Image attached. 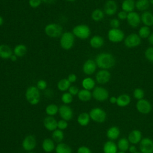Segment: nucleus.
I'll return each instance as SVG.
<instances>
[{"label": "nucleus", "instance_id": "nucleus-2", "mask_svg": "<svg viewBox=\"0 0 153 153\" xmlns=\"http://www.w3.org/2000/svg\"><path fill=\"white\" fill-rule=\"evenodd\" d=\"M26 100L32 105H36L39 103L41 99L39 90L34 85L29 87L25 92Z\"/></svg>", "mask_w": 153, "mask_h": 153}, {"label": "nucleus", "instance_id": "nucleus-56", "mask_svg": "<svg viewBox=\"0 0 153 153\" xmlns=\"http://www.w3.org/2000/svg\"><path fill=\"white\" fill-rule=\"evenodd\" d=\"M4 23V19L3 17L0 15V26H2Z\"/></svg>", "mask_w": 153, "mask_h": 153}, {"label": "nucleus", "instance_id": "nucleus-61", "mask_svg": "<svg viewBox=\"0 0 153 153\" xmlns=\"http://www.w3.org/2000/svg\"><path fill=\"white\" fill-rule=\"evenodd\" d=\"M135 153H142V152H138V151H137V152H135Z\"/></svg>", "mask_w": 153, "mask_h": 153}, {"label": "nucleus", "instance_id": "nucleus-7", "mask_svg": "<svg viewBox=\"0 0 153 153\" xmlns=\"http://www.w3.org/2000/svg\"><path fill=\"white\" fill-rule=\"evenodd\" d=\"M107 35L109 41L113 43H118L123 41L125 36L124 32L119 28L110 29L108 32Z\"/></svg>", "mask_w": 153, "mask_h": 153}, {"label": "nucleus", "instance_id": "nucleus-14", "mask_svg": "<svg viewBox=\"0 0 153 153\" xmlns=\"http://www.w3.org/2000/svg\"><path fill=\"white\" fill-rule=\"evenodd\" d=\"M22 145L24 150L27 152L32 151L36 146V140L35 136L33 135L26 136L23 140Z\"/></svg>", "mask_w": 153, "mask_h": 153}, {"label": "nucleus", "instance_id": "nucleus-44", "mask_svg": "<svg viewBox=\"0 0 153 153\" xmlns=\"http://www.w3.org/2000/svg\"><path fill=\"white\" fill-rule=\"evenodd\" d=\"M68 126V122L64 120H60L57 121V128L61 130H65Z\"/></svg>", "mask_w": 153, "mask_h": 153}, {"label": "nucleus", "instance_id": "nucleus-29", "mask_svg": "<svg viewBox=\"0 0 153 153\" xmlns=\"http://www.w3.org/2000/svg\"><path fill=\"white\" fill-rule=\"evenodd\" d=\"M78 98L82 102H88L90 100L92 97V93L88 90H80L77 94Z\"/></svg>", "mask_w": 153, "mask_h": 153}, {"label": "nucleus", "instance_id": "nucleus-33", "mask_svg": "<svg viewBox=\"0 0 153 153\" xmlns=\"http://www.w3.org/2000/svg\"><path fill=\"white\" fill-rule=\"evenodd\" d=\"M149 0H137L135 2V8L140 11H145L149 7Z\"/></svg>", "mask_w": 153, "mask_h": 153}, {"label": "nucleus", "instance_id": "nucleus-13", "mask_svg": "<svg viewBox=\"0 0 153 153\" xmlns=\"http://www.w3.org/2000/svg\"><path fill=\"white\" fill-rule=\"evenodd\" d=\"M136 107L137 111L142 114H147L149 113L152 109L151 103L144 99L137 100Z\"/></svg>", "mask_w": 153, "mask_h": 153}, {"label": "nucleus", "instance_id": "nucleus-51", "mask_svg": "<svg viewBox=\"0 0 153 153\" xmlns=\"http://www.w3.org/2000/svg\"><path fill=\"white\" fill-rule=\"evenodd\" d=\"M128 151L130 153H135L136 152H137V148L134 145H131L130 146L129 148H128Z\"/></svg>", "mask_w": 153, "mask_h": 153}, {"label": "nucleus", "instance_id": "nucleus-50", "mask_svg": "<svg viewBox=\"0 0 153 153\" xmlns=\"http://www.w3.org/2000/svg\"><path fill=\"white\" fill-rule=\"evenodd\" d=\"M67 79L71 83H74V82H76V79H77V76L75 74H70L68 76Z\"/></svg>", "mask_w": 153, "mask_h": 153}, {"label": "nucleus", "instance_id": "nucleus-28", "mask_svg": "<svg viewBox=\"0 0 153 153\" xmlns=\"http://www.w3.org/2000/svg\"><path fill=\"white\" fill-rule=\"evenodd\" d=\"M122 10L128 13L134 11L135 8L134 0H123L121 4Z\"/></svg>", "mask_w": 153, "mask_h": 153}, {"label": "nucleus", "instance_id": "nucleus-59", "mask_svg": "<svg viewBox=\"0 0 153 153\" xmlns=\"http://www.w3.org/2000/svg\"><path fill=\"white\" fill-rule=\"evenodd\" d=\"M117 153H125V152H123V151H118V152H117Z\"/></svg>", "mask_w": 153, "mask_h": 153}, {"label": "nucleus", "instance_id": "nucleus-27", "mask_svg": "<svg viewBox=\"0 0 153 153\" xmlns=\"http://www.w3.org/2000/svg\"><path fill=\"white\" fill-rule=\"evenodd\" d=\"M27 51V48L25 44H19L16 45L13 49V54L17 57H22L25 56Z\"/></svg>", "mask_w": 153, "mask_h": 153}, {"label": "nucleus", "instance_id": "nucleus-6", "mask_svg": "<svg viewBox=\"0 0 153 153\" xmlns=\"http://www.w3.org/2000/svg\"><path fill=\"white\" fill-rule=\"evenodd\" d=\"M90 119L93 121L102 123H103L106 118V113L105 111L100 108H94L91 109L89 112Z\"/></svg>", "mask_w": 153, "mask_h": 153}, {"label": "nucleus", "instance_id": "nucleus-8", "mask_svg": "<svg viewBox=\"0 0 153 153\" xmlns=\"http://www.w3.org/2000/svg\"><path fill=\"white\" fill-rule=\"evenodd\" d=\"M92 97L97 101L104 102L108 99L109 92L103 87H95L92 91Z\"/></svg>", "mask_w": 153, "mask_h": 153}, {"label": "nucleus", "instance_id": "nucleus-42", "mask_svg": "<svg viewBox=\"0 0 153 153\" xmlns=\"http://www.w3.org/2000/svg\"><path fill=\"white\" fill-rule=\"evenodd\" d=\"M145 57L150 62H153V47H148L145 51Z\"/></svg>", "mask_w": 153, "mask_h": 153}, {"label": "nucleus", "instance_id": "nucleus-31", "mask_svg": "<svg viewBox=\"0 0 153 153\" xmlns=\"http://www.w3.org/2000/svg\"><path fill=\"white\" fill-rule=\"evenodd\" d=\"M90 121L89 114L87 112H82L77 117V122L81 126H87Z\"/></svg>", "mask_w": 153, "mask_h": 153}, {"label": "nucleus", "instance_id": "nucleus-32", "mask_svg": "<svg viewBox=\"0 0 153 153\" xmlns=\"http://www.w3.org/2000/svg\"><path fill=\"white\" fill-rule=\"evenodd\" d=\"M56 153H72V148L66 143H59L55 148Z\"/></svg>", "mask_w": 153, "mask_h": 153}, {"label": "nucleus", "instance_id": "nucleus-25", "mask_svg": "<svg viewBox=\"0 0 153 153\" xmlns=\"http://www.w3.org/2000/svg\"><path fill=\"white\" fill-rule=\"evenodd\" d=\"M120 130L117 126H112L109 128L106 131V136L110 140H114L118 138Z\"/></svg>", "mask_w": 153, "mask_h": 153}, {"label": "nucleus", "instance_id": "nucleus-16", "mask_svg": "<svg viewBox=\"0 0 153 153\" xmlns=\"http://www.w3.org/2000/svg\"><path fill=\"white\" fill-rule=\"evenodd\" d=\"M126 20L128 24L133 28L137 27L141 22L140 15L134 11L128 13Z\"/></svg>", "mask_w": 153, "mask_h": 153}, {"label": "nucleus", "instance_id": "nucleus-55", "mask_svg": "<svg viewBox=\"0 0 153 153\" xmlns=\"http://www.w3.org/2000/svg\"><path fill=\"white\" fill-rule=\"evenodd\" d=\"M17 57L15 55V54H13L11 56V57L10 58V59L12 61V62H16L17 61Z\"/></svg>", "mask_w": 153, "mask_h": 153}, {"label": "nucleus", "instance_id": "nucleus-37", "mask_svg": "<svg viewBox=\"0 0 153 153\" xmlns=\"http://www.w3.org/2000/svg\"><path fill=\"white\" fill-rule=\"evenodd\" d=\"M65 135L63 130L60 129H56L54 130L52 133V139L57 143H60L64 139Z\"/></svg>", "mask_w": 153, "mask_h": 153}, {"label": "nucleus", "instance_id": "nucleus-18", "mask_svg": "<svg viewBox=\"0 0 153 153\" xmlns=\"http://www.w3.org/2000/svg\"><path fill=\"white\" fill-rule=\"evenodd\" d=\"M43 124L44 127L50 131H53L57 128V121L51 116L46 117L43 121Z\"/></svg>", "mask_w": 153, "mask_h": 153}, {"label": "nucleus", "instance_id": "nucleus-47", "mask_svg": "<svg viewBox=\"0 0 153 153\" xmlns=\"http://www.w3.org/2000/svg\"><path fill=\"white\" fill-rule=\"evenodd\" d=\"M79 90L78 87L75 85H71L68 89V92L72 96H76L78 94Z\"/></svg>", "mask_w": 153, "mask_h": 153}, {"label": "nucleus", "instance_id": "nucleus-9", "mask_svg": "<svg viewBox=\"0 0 153 153\" xmlns=\"http://www.w3.org/2000/svg\"><path fill=\"white\" fill-rule=\"evenodd\" d=\"M124 43L128 48H135L140 44L141 38L138 34L132 33L124 38Z\"/></svg>", "mask_w": 153, "mask_h": 153}, {"label": "nucleus", "instance_id": "nucleus-46", "mask_svg": "<svg viewBox=\"0 0 153 153\" xmlns=\"http://www.w3.org/2000/svg\"><path fill=\"white\" fill-rule=\"evenodd\" d=\"M109 25L111 27V28H114V29L118 28L120 25V20L117 19H115V18L112 19L109 21Z\"/></svg>", "mask_w": 153, "mask_h": 153}, {"label": "nucleus", "instance_id": "nucleus-12", "mask_svg": "<svg viewBox=\"0 0 153 153\" xmlns=\"http://www.w3.org/2000/svg\"><path fill=\"white\" fill-rule=\"evenodd\" d=\"M111 78V73L106 69H100L96 74V81L100 84L108 83Z\"/></svg>", "mask_w": 153, "mask_h": 153}, {"label": "nucleus", "instance_id": "nucleus-15", "mask_svg": "<svg viewBox=\"0 0 153 153\" xmlns=\"http://www.w3.org/2000/svg\"><path fill=\"white\" fill-rule=\"evenodd\" d=\"M96 68L97 65L95 60L88 59L83 64L82 71L87 75H91L95 72Z\"/></svg>", "mask_w": 153, "mask_h": 153}, {"label": "nucleus", "instance_id": "nucleus-4", "mask_svg": "<svg viewBox=\"0 0 153 153\" xmlns=\"http://www.w3.org/2000/svg\"><path fill=\"white\" fill-rule=\"evenodd\" d=\"M72 33L75 36L81 39H87L91 34V30L89 26L85 24L76 25L72 29Z\"/></svg>", "mask_w": 153, "mask_h": 153}, {"label": "nucleus", "instance_id": "nucleus-3", "mask_svg": "<svg viewBox=\"0 0 153 153\" xmlns=\"http://www.w3.org/2000/svg\"><path fill=\"white\" fill-rule=\"evenodd\" d=\"M63 29L61 25L57 23H51L47 25L44 28L45 33L50 38H57L60 37L62 33Z\"/></svg>", "mask_w": 153, "mask_h": 153}, {"label": "nucleus", "instance_id": "nucleus-48", "mask_svg": "<svg viewBox=\"0 0 153 153\" xmlns=\"http://www.w3.org/2000/svg\"><path fill=\"white\" fill-rule=\"evenodd\" d=\"M76 153H92V152L88 147L85 146H81L78 148Z\"/></svg>", "mask_w": 153, "mask_h": 153}, {"label": "nucleus", "instance_id": "nucleus-40", "mask_svg": "<svg viewBox=\"0 0 153 153\" xmlns=\"http://www.w3.org/2000/svg\"><path fill=\"white\" fill-rule=\"evenodd\" d=\"M61 100L65 105L69 104L73 100V96L71 95L69 92H65L61 96Z\"/></svg>", "mask_w": 153, "mask_h": 153}, {"label": "nucleus", "instance_id": "nucleus-49", "mask_svg": "<svg viewBox=\"0 0 153 153\" xmlns=\"http://www.w3.org/2000/svg\"><path fill=\"white\" fill-rule=\"evenodd\" d=\"M127 14L128 13H126V11L121 10L120 11H119L117 14V17L118 18V19L123 20H126L127 19Z\"/></svg>", "mask_w": 153, "mask_h": 153}, {"label": "nucleus", "instance_id": "nucleus-19", "mask_svg": "<svg viewBox=\"0 0 153 153\" xmlns=\"http://www.w3.org/2000/svg\"><path fill=\"white\" fill-rule=\"evenodd\" d=\"M13 54V50L7 44H0V58L9 59Z\"/></svg>", "mask_w": 153, "mask_h": 153}, {"label": "nucleus", "instance_id": "nucleus-39", "mask_svg": "<svg viewBox=\"0 0 153 153\" xmlns=\"http://www.w3.org/2000/svg\"><path fill=\"white\" fill-rule=\"evenodd\" d=\"M151 34V30L149 27L146 26H143L140 27L138 32V35L140 38H147Z\"/></svg>", "mask_w": 153, "mask_h": 153}, {"label": "nucleus", "instance_id": "nucleus-22", "mask_svg": "<svg viewBox=\"0 0 153 153\" xmlns=\"http://www.w3.org/2000/svg\"><path fill=\"white\" fill-rule=\"evenodd\" d=\"M90 46L93 48H99L102 47L104 44V39L100 35L93 36L89 41Z\"/></svg>", "mask_w": 153, "mask_h": 153}, {"label": "nucleus", "instance_id": "nucleus-57", "mask_svg": "<svg viewBox=\"0 0 153 153\" xmlns=\"http://www.w3.org/2000/svg\"><path fill=\"white\" fill-rule=\"evenodd\" d=\"M65 1H68V2H74V1H76V0H65Z\"/></svg>", "mask_w": 153, "mask_h": 153}, {"label": "nucleus", "instance_id": "nucleus-45", "mask_svg": "<svg viewBox=\"0 0 153 153\" xmlns=\"http://www.w3.org/2000/svg\"><path fill=\"white\" fill-rule=\"evenodd\" d=\"M41 0H29V5L32 8H36L40 6L41 4Z\"/></svg>", "mask_w": 153, "mask_h": 153}, {"label": "nucleus", "instance_id": "nucleus-35", "mask_svg": "<svg viewBox=\"0 0 153 153\" xmlns=\"http://www.w3.org/2000/svg\"><path fill=\"white\" fill-rule=\"evenodd\" d=\"M71 82L68 81L67 78H62L60 79L57 84V87L59 90L61 91H65L68 90L71 86Z\"/></svg>", "mask_w": 153, "mask_h": 153}, {"label": "nucleus", "instance_id": "nucleus-41", "mask_svg": "<svg viewBox=\"0 0 153 153\" xmlns=\"http://www.w3.org/2000/svg\"><path fill=\"white\" fill-rule=\"evenodd\" d=\"M133 94V97L136 99L139 100L143 99L145 93H144V91L143 89H142L140 88H136L134 90Z\"/></svg>", "mask_w": 153, "mask_h": 153}, {"label": "nucleus", "instance_id": "nucleus-21", "mask_svg": "<svg viewBox=\"0 0 153 153\" xmlns=\"http://www.w3.org/2000/svg\"><path fill=\"white\" fill-rule=\"evenodd\" d=\"M140 19L144 26L148 27L153 26V14L151 12L143 11L140 16Z\"/></svg>", "mask_w": 153, "mask_h": 153}, {"label": "nucleus", "instance_id": "nucleus-5", "mask_svg": "<svg viewBox=\"0 0 153 153\" xmlns=\"http://www.w3.org/2000/svg\"><path fill=\"white\" fill-rule=\"evenodd\" d=\"M75 42V36L71 32H65L60 36V45L61 47L65 50H69L71 49Z\"/></svg>", "mask_w": 153, "mask_h": 153}, {"label": "nucleus", "instance_id": "nucleus-26", "mask_svg": "<svg viewBox=\"0 0 153 153\" xmlns=\"http://www.w3.org/2000/svg\"><path fill=\"white\" fill-rule=\"evenodd\" d=\"M131 102V98L127 94H122L117 97V105L120 107H125L128 106Z\"/></svg>", "mask_w": 153, "mask_h": 153}, {"label": "nucleus", "instance_id": "nucleus-34", "mask_svg": "<svg viewBox=\"0 0 153 153\" xmlns=\"http://www.w3.org/2000/svg\"><path fill=\"white\" fill-rule=\"evenodd\" d=\"M129 141L128 140V139L127 138H121L117 143V147L118 149L120 151H123V152H126L127 150H128V148L130 147V143H129Z\"/></svg>", "mask_w": 153, "mask_h": 153}, {"label": "nucleus", "instance_id": "nucleus-54", "mask_svg": "<svg viewBox=\"0 0 153 153\" xmlns=\"http://www.w3.org/2000/svg\"><path fill=\"white\" fill-rule=\"evenodd\" d=\"M41 1L46 4H53L55 2L56 0H41Z\"/></svg>", "mask_w": 153, "mask_h": 153}, {"label": "nucleus", "instance_id": "nucleus-60", "mask_svg": "<svg viewBox=\"0 0 153 153\" xmlns=\"http://www.w3.org/2000/svg\"><path fill=\"white\" fill-rule=\"evenodd\" d=\"M27 153H34V152H32V151H29V152H28Z\"/></svg>", "mask_w": 153, "mask_h": 153}, {"label": "nucleus", "instance_id": "nucleus-17", "mask_svg": "<svg viewBox=\"0 0 153 153\" xmlns=\"http://www.w3.org/2000/svg\"><path fill=\"white\" fill-rule=\"evenodd\" d=\"M117 4L114 0H108L104 5L103 11L105 14H106L108 16L114 15L117 13Z\"/></svg>", "mask_w": 153, "mask_h": 153}, {"label": "nucleus", "instance_id": "nucleus-30", "mask_svg": "<svg viewBox=\"0 0 153 153\" xmlns=\"http://www.w3.org/2000/svg\"><path fill=\"white\" fill-rule=\"evenodd\" d=\"M81 85L84 89L90 91L91 90H93L94 88L96 82L92 78L86 77L82 79L81 82Z\"/></svg>", "mask_w": 153, "mask_h": 153}, {"label": "nucleus", "instance_id": "nucleus-24", "mask_svg": "<svg viewBox=\"0 0 153 153\" xmlns=\"http://www.w3.org/2000/svg\"><path fill=\"white\" fill-rule=\"evenodd\" d=\"M117 145L113 140H108L103 145V153H117Z\"/></svg>", "mask_w": 153, "mask_h": 153}, {"label": "nucleus", "instance_id": "nucleus-36", "mask_svg": "<svg viewBox=\"0 0 153 153\" xmlns=\"http://www.w3.org/2000/svg\"><path fill=\"white\" fill-rule=\"evenodd\" d=\"M105 13L103 10L97 8L94 10L91 14V17L92 20L94 22H99L104 18Z\"/></svg>", "mask_w": 153, "mask_h": 153}, {"label": "nucleus", "instance_id": "nucleus-11", "mask_svg": "<svg viewBox=\"0 0 153 153\" xmlns=\"http://www.w3.org/2000/svg\"><path fill=\"white\" fill-rule=\"evenodd\" d=\"M59 114L62 119L66 121L71 120L74 116V112L72 108L69 106L65 104L59 108Z\"/></svg>", "mask_w": 153, "mask_h": 153}, {"label": "nucleus", "instance_id": "nucleus-52", "mask_svg": "<svg viewBox=\"0 0 153 153\" xmlns=\"http://www.w3.org/2000/svg\"><path fill=\"white\" fill-rule=\"evenodd\" d=\"M148 41L151 45H153V33H151L149 35V36L148 38Z\"/></svg>", "mask_w": 153, "mask_h": 153}, {"label": "nucleus", "instance_id": "nucleus-20", "mask_svg": "<svg viewBox=\"0 0 153 153\" xmlns=\"http://www.w3.org/2000/svg\"><path fill=\"white\" fill-rule=\"evenodd\" d=\"M127 139L129 142L131 144H137L140 142L142 139V133L138 130H133L128 134Z\"/></svg>", "mask_w": 153, "mask_h": 153}, {"label": "nucleus", "instance_id": "nucleus-10", "mask_svg": "<svg viewBox=\"0 0 153 153\" xmlns=\"http://www.w3.org/2000/svg\"><path fill=\"white\" fill-rule=\"evenodd\" d=\"M139 149L142 153H153V140L149 137L142 139L139 142Z\"/></svg>", "mask_w": 153, "mask_h": 153}, {"label": "nucleus", "instance_id": "nucleus-43", "mask_svg": "<svg viewBox=\"0 0 153 153\" xmlns=\"http://www.w3.org/2000/svg\"><path fill=\"white\" fill-rule=\"evenodd\" d=\"M39 90H44L47 88V82L44 79H39L36 82V86Z\"/></svg>", "mask_w": 153, "mask_h": 153}, {"label": "nucleus", "instance_id": "nucleus-53", "mask_svg": "<svg viewBox=\"0 0 153 153\" xmlns=\"http://www.w3.org/2000/svg\"><path fill=\"white\" fill-rule=\"evenodd\" d=\"M117 97H116L115 96H111L109 98V102L112 104L116 103H117Z\"/></svg>", "mask_w": 153, "mask_h": 153}, {"label": "nucleus", "instance_id": "nucleus-58", "mask_svg": "<svg viewBox=\"0 0 153 153\" xmlns=\"http://www.w3.org/2000/svg\"><path fill=\"white\" fill-rule=\"evenodd\" d=\"M149 2L150 3V4L153 5V0H149Z\"/></svg>", "mask_w": 153, "mask_h": 153}, {"label": "nucleus", "instance_id": "nucleus-38", "mask_svg": "<svg viewBox=\"0 0 153 153\" xmlns=\"http://www.w3.org/2000/svg\"><path fill=\"white\" fill-rule=\"evenodd\" d=\"M59 112V107L54 103L49 104L45 108V113L48 116L53 117Z\"/></svg>", "mask_w": 153, "mask_h": 153}, {"label": "nucleus", "instance_id": "nucleus-1", "mask_svg": "<svg viewBox=\"0 0 153 153\" xmlns=\"http://www.w3.org/2000/svg\"><path fill=\"white\" fill-rule=\"evenodd\" d=\"M95 62L99 68L102 69H109L115 65V58L109 53H101L97 55Z\"/></svg>", "mask_w": 153, "mask_h": 153}, {"label": "nucleus", "instance_id": "nucleus-23", "mask_svg": "<svg viewBox=\"0 0 153 153\" xmlns=\"http://www.w3.org/2000/svg\"><path fill=\"white\" fill-rule=\"evenodd\" d=\"M42 148L44 152L49 153L55 150L54 141L50 138H46L44 139L42 143Z\"/></svg>", "mask_w": 153, "mask_h": 153}]
</instances>
